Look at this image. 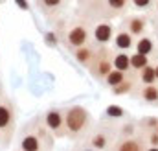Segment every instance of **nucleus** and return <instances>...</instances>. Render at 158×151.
Segmentation results:
<instances>
[{"label": "nucleus", "instance_id": "f257e3e1", "mask_svg": "<svg viewBox=\"0 0 158 151\" xmlns=\"http://www.w3.org/2000/svg\"><path fill=\"white\" fill-rule=\"evenodd\" d=\"M88 123H90V113L81 105H74L64 113V127L68 135L72 136H76L83 129H86Z\"/></svg>", "mask_w": 158, "mask_h": 151}, {"label": "nucleus", "instance_id": "f03ea898", "mask_svg": "<svg viewBox=\"0 0 158 151\" xmlns=\"http://www.w3.org/2000/svg\"><path fill=\"white\" fill-rule=\"evenodd\" d=\"M66 42L68 46L72 48H79V46H85L88 42V30L83 26V24H76L74 28H70L68 35H66Z\"/></svg>", "mask_w": 158, "mask_h": 151}, {"label": "nucleus", "instance_id": "7ed1b4c3", "mask_svg": "<svg viewBox=\"0 0 158 151\" xmlns=\"http://www.w3.org/2000/svg\"><path fill=\"white\" fill-rule=\"evenodd\" d=\"M44 122H46V125H48V129H50V131L57 133V131H61V129H63V125H64V116H63L61 111L52 109V111H48V113H46Z\"/></svg>", "mask_w": 158, "mask_h": 151}, {"label": "nucleus", "instance_id": "20e7f679", "mask_svg": "<svg viewBox=\"0 0 158 151\" xmlns=\"http://www.w3.org/2000/svg\"><path fill=\"white\" fill-rule=\"evenodd\" d=\"M112 35H114V30H112V26H110L109 22H101V24H98V26L94 28V39H96L99 44L110 42Z\"/></svg>", "mask_w": 158, "mask_h": 151}, {"label": "nucleus", "instance_id": "39448f33", "mask_svg": "<svg viewBox=\"0 0 158 151\" xmlns=\"http://www.w3.org/2000/svg\"><path fill=\"white\" fill-rule=\"evenodd\" d=\"M127 32L131 33V35H136V37H142L143 33H145V30H147V20L143 19V17H131L129 20H127Z\"/></svg>", "mask_w": 158, "mask_h": 151}, {"label": "nucleus", "instance_id": "423d86ee", "mask_svg": "<svg viewBox=\"0 0 158 151\" xmlns=\"http://www.w3.org/2000/svg\"><path fill=\"white\" fill-rule=\"evenodd\" d=\"M13 107L6 101H0V131H7L13 125Z\"/></svg>", "mask_w": 158, "mask_h": 151}, {"label": "nucleus", "instance_id": "0eeeda50", "mask_svg": "<svg viewBox=\"0 0 158 151\" xmlns=\"http://www.w3.org/2000/svg\"><path fill=\"white\" fill-rule=\"evenodd\" d=\"M20 148L22 151H40L42 148V140H40L37 135H24L22 140H20Z\"/></svg>", "mask_w": 158, "mask_h": 151}, {"label": "nucleus", "instance_id": "6e6552de", "mask_svg": "<svg viewBox=\"0 0 158 151\" xmlns=\"http://www.w3.org/2000/svg\"><path fill=\"white\" fill-rule=\"evenodd\" d=\"M112 67L116 70H121V72H127L131 68V55L125 54V52H119L112 57Z\"/></svg>", "mask_w": 158, "mask_h": 151}, {"label": "nucleus", "instance_id": "1a4fd4ad", "mask_svg": "<svg viewBox=\"0 0 158 151\" xmlns=\"http://www.w3.org/2000/svg\"><path fill=\"white\" fill-rule=\"evenodd\" d=\"M114 46L119 50H131L132 48V35L129 32H119L114 37Z\"/></svg>", "mask_w": 158, "mask_h": 151}, {"label": "nucleus", "instance_id": "9d476101", "mask_svg": "<svg viewBox=\"0 0 158 151\" xmlns=\"http://www.w3.org/2000/svg\"><path fill=\"white\" fill-rule=\"evenodd\" d=\"M74 55H76L77 63H81V65H88V63L94 59V52H92L86 44H85V46H79V48H76Z\"/></svg>", "mask_w": 158, "mask_h": 151}, {"label": "nucleus", "instance_id": "9b49d317", "mask_svg": "<svg viewBox=\"0 0 158 151\" xmlns=\"http://www.w3.org/2000/svg\"><path fill=\"white\" fill-rule=\"evenodd\" d=\"M112 70V61L109 59V57H101L98 63H96V67H94V74L99 76V77H107V74Z\"/></svg>", "mask_w": 158, "mask_h": 151}, {"label": "nucleus", "instance_id": "f8f14e48", "mask_svg": "<svg viewBox=\"0 0 158 151\" xmlns=\"http://www.w3.org/2000/svg\"><path fill=\"white\" fill-rule=\"evenodd\" d=\"M90 146L94 148V149H99V151H103V149H107V146H109V138H107V135L105 133H96L92 138H90Z\"/></svg>", "mask_w": 158, "mask_h": 151}, {"label": "nucleus", "instance_id": "ddd939ff", "mask_svg": "<svg viewBox=\"0 0 158 151\" xmlns=\"http://www.w3.org/2000/svg\"><path fill=\"white\" fill-rule=\"evenodd\" d=\"M142 98L147 103H158V87L155 85H145L142 90Z\"/></svg>", "mask_w": 158, "mask_h": 151}, {"label": "nucleus", "instance_id": "4468645a", "mask_svg": "<svg viewBox=\"0 0 158 151\" xmlns=\"http://www.w3.org/2000/svg\"><path fill=\"white\" fill-rule=\"evenodd\" d=\"M140 79H142V83H145V85H153V83L156 81V72H155V67H151V65L143 67V68L140 70Z\"/></svg>", "mask_w": 158, "mask_h": 151}, {"label": "nucleus", "instance_id": "2eb2a0df", "mask_svg": "<svg viewBox=\"0 0 158 151\" xmlns=\"http://www.w3.org/2000/svg\"><path fill=\"white\" fill-rule=\"evenodd\" d=\"M149 65V57L147 55H143V54H132L131 55V68H134V70H142L143 67H147Z\"/></svg>", "mask_w": 158, "mask_h": 151}, {"label": "nucleus", "instance_id": "dca6fc26", "mask_svg": "<svg viewBox=\"0 0 158 151\" xmlns=\"http://www.w3.org/2000/svg\"><path fill=\"white\" fill-rule=\"evenodd\" d=\"M123 79H125V72L116 70V68H112V70L107 74V77H105V81H107L109 87H116V85H119Z\"/></svg>", "mask_w": 158, "mask_h": 151}, {"label": "nucleus", "instance_id": "f3484780", "mask_svg": "<svg viewBox=\"0 0 158 151\" xmlns=\"http://www.w3.org/2000/svg\"><path fill=\"white\" fill-rule=\"evenodd\" d=\"M153 41L149 37H142L138 42H136V52L138 54H143V55H149L151 52H153Z\"/></svg>", "mask_w": 158, "mask_h": 151}, {"label": "nucleus", "instance_id": "a211bd4d", "mask_svg": "<svg viewBox=\"0 0 158 151\" xmlns=\"http://www.w3.org/2000/svg\"><path fill=\"white\" fill-rule=\"evenodd\" d=\"M132 87H134V83H132V81H125V79H123L119 85L112 87V94H114V96H123V94L131 92V90H132Z\"/></svg>", "mask_w": 158, "mask_h": 151}, {"label": "nucleus", "instance_id": "6ab92c4d", "mask_svg": "<svg viewBox=\"0 0 158 151\" xmlns=\"http://www.w3.org/2000/svg\"><path fill=\"white\" fill-rule=\"evenodd\" d=\"M118 151H140V144L136 140H131V138H125L123 142H119Z\"/></svg>", "mask_w": 158, "mask_h": 151}, {"label": "nucleus", "instance_id": "aec40b11", "mask_svg": "<svg viewBox=\"0 0 158 151\" xmlns=\"http://www.w3.org/2000/svg\"><path fill=\"white\" fill-rule=\"evenodd\" d=\"M105 114H107L109 118H123V116H127L125 109H121L119 105H109L107 111H105Z\"/></svg>", "mask_w": 158, "mask_h": 151}, {"label": "nucleus", "instance_id": "412c9836", "mask_svg": "<svg viewBox=\"0 0 158 151\" xmlns=\"http://www.w3.org/2000/svg\"><path fill=\"white\" fill-rule=\"evenodd\" d=\"M63 0H39V6H42L44 9H57L61 7Z\"/></svg>", "mask_w": 158, "mask_h": 151}, {"label": "nucleus", "instance_id": "4be33fe9", "mask_svg": "<svg viewBox=\"0 0 158 151\" xmlns=\"http://www.w3.org/2000/svg\"><path fill=\"white\" fill-rule=\"evenodd\" d=\"M127 2H129V0H107L109 7H110V9H114V11H119V9H123V7L127 6Z\"/></svg>", "mask_w": 158, "mask_h": 151}, {"label": "nucleus", "instance_id": "5701e85b", "mask_svg": "<svg viewBox=\"0 0 158 151\" xmlns=\"http://www.w3.org/2000/svg\"><path fill=\"white\" fill-rule=\"evenodd\" d=\"M142 125H145L147 129H151V131H155L158 125V118H147V120H142Z\"/></svg>", "mask_w": 158, "mask_h": 151}, {"label": "nucleus", "instance_id": "b1692460", "mask_svg": "<svg viewBox=\"0 0 158 151\" xmlns=\"http://www.w3.org/2000/svg\"><path fill=\"white\" fill-rule=\"evenodd\" d=\"M131 2H132V6L138 7V9H147L153 0H131Z\"/></svg>", "mask_w": 158, "mask_h": 151}, {"label": "nucleus", "instance_id": "393cba45", "mask_svg": "<svg viewBox=\"0 0 158 151\" xmlns=\"http://www.w3.org/2000/svg\"><path fill=\"white\" fill-rule=\"evenodd\" d=\"M123 136H132V133H134V125L132 123H127V125H123Z\"/></svg>", "mask_w": 158, "mask_h": 151}, {"label": "nucleus", "instance_id": "a878e982", "mask_svg": "<svg viewBox=\"0 0 158 151\" xmlns=\"http://www.w3.org/2000/svg\"><path fill=\"white\" fill-rule=\"evenodd\" d=\"M44 41H46L48 44H52V46H53V44H57V35H55L53 32H50V33H46Z\"/></svg>", "mask_w": 158, "mask_h": 151}, {"label": "nucleus", "instance_id": "bb28decb", "mask_svg": "<svg viewBox=\"0 0 158 151\" xmlns=\"http://www.w3.org/2000/svg\"><path fill=\"white\" fill-rule=\"evenodd\" d=\"M149 144L155 146V148H158V133L156 131H151V135H149Z\"/></svg>", "mask_w": 158, "mask_h": 151}, {"label": "nucleus", "instance_id": "cd10ccee", "mask_svg": "<svg viewBox=\"0 0 158 151\" xmlns=\"http://www.w3.org/2000/svg\"><path fill=\"white\" fill-rule=\"evenodd\" d=\"M15 4H17L20 9H24V11H30V4H28V0H15Z\"/></svg>", "mask_w": 158, "mask_h": 151}, {"label": "nucleus", "instance_id": "c85d7f7f", "mask_svg": "<svg viewBox=\"0 0 158 151\" xmlns=\"http://www.w3.org/2000/svg\"><path fill=\"white\" fill-rule=\"evenodd\" d=\"M147 151H158V148H155V146H153V148H149Z\"/></svg>", "mask_w": 158, "mask_h": 151}, {"label": "nucleus", "instance_id": "c756f323", "mask_svg": "<svg viewBox=\"0 0 158 151\" xmlns=\"http://www.w3.org/2000/svg\"><path fill=\"white\" fill-rule=\"evenodd\" d=\"M155 72H156V79H158V65L155 67Z\"/></svg>", "mask_w": 158, "mask_h": 151}, {"label": "nucleus", "instance_id": "7c9ffc66", "mask_svg": "<svg viewBox=\"0 0 158 151\" xmlns=\"http://www.w3.org/2000/svg\"><path fill=\"white\" fill-rule=\"evenodd\" d=\"M155 131H156V133H158V125H156V129H155Z\"/></svg>", "mask_w": 158, "mask_h": 151}, {"label": "nucleus", "instance_id": "2f4dec72", "mask_svg": "<svg viewBox=\"0 0 158 151\" xmlns=\"http://www.w3.org/2000/svg\"><path fill=\"white\" fill-rule=\"evenodd\" d=\"M156 11H158V2H156Z\"/></svg>", "mask_w": 158, "mask_h": 151}, {"label": "nucleus", "instance_id": "473e14b6", "mask_svg": "<svg viewBox=\"0 0 158 151\" xmlns=\"http://www.w3.org/2000/svg\"><path fill=\"white\" fill-rule=\"evenodd\" d=\"M20 151H22V149H20Z\"/></svg>", "mask_w": 158, "mask_h": 151}]
</instances>
